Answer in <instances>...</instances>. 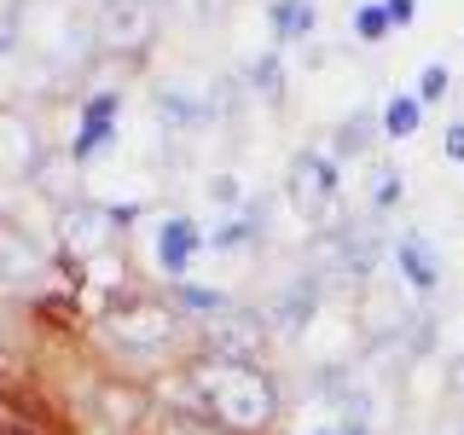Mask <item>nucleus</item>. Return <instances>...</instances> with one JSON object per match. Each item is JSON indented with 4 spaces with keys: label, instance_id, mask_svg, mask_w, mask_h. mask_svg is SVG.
Wrapping results in <instances>:
<instances>
[{
    "label": "nucleus",
    "instance_id": "16",
    "mask_svg": "<svg viewBox=\"0 0 464 435\" xmlns=\"http://www.w3.org/2000/svg\"><path fill=\"white\" fill-rule=\"evenodd\" d=\"M412 6H418V0H389V18L406 24V18H412Z\"/></svg>",
    "mask_w": 464,
    "mask_h": 435
},
{
    "label": "nucleus",
    "instance_id": "6",
    "mask_svg": "<svg viewBox=\"0 0 464 435\" xmlns=\"http://www.w3.org/2000/svg\"><path fill=\"white\" fill-rule=\"evenodd\" d=\"M35 267H41V256L29 250V244L18 238V232H0V285H24V279H35Z\"/></svg>",
    "mask_w": 464,
    "mask_h": 435
},
{
    "label": "nucleus",
    "instance_id": "11",
    "mask_svg": "<svg viewBox=\"0 0 464 435\" xmlns=\"http://www.w3.org/2000/svg\"><path fill=\"white\" fill-rule=\"evenodd\" d=\"M412 122H418V105L412 99H395L389 105V134H412Z\"/></svg>",
    "mask_w": 464,
    "mask_h": 435
},
{
    "label": "nucleus",
    "instance_id": "8",
    "mask_svg": "<svg viewBox=\"0 0 464 435\" xmlns=\"http://www.w3.org/2000/svg\"><path fill=\"white\" fill-rule=\"evenodd\" d=\"M64 232H70V244H76V250H93V244H105L111 221L99 209H76V215H64Z\"/></svg>",
    "mask_w": 464,
    "mask_h": 435
},
{
    "label": "nucleus",
    "instance_id": "15",
    "mask_svg": "<svg viewBox=\"0 0 464 435\" xmlns=\"http://www.w3.org/2000/svg\"><path fill=\"white\" fill-rule=\"evenodd\" d=\"M441 87H447V70H430V76H424V99H435Z\"/></svg>",
    "mask_w": 464,
    "mask_h": 435
},
{
    "label": "nucleus",
    "instance_id": "5",
    "mask_svg": "<svg viewBox=\"0 0 464 435\" xmlns=\"http://www.w3.org/2000/svg\"><path fill=\"white\" fill-rule=\"evenodd\" d=\"M145 0H111L105 12H99V41L105 47H134V41L145 35Z\"/></svg>",
    "mask_w": 464,
    "mask_h": 435
},
{
    "label": "nucleus",
    "instance_id": "13",
    "mask_svg": "<svg viewBox=\"0 0 464 435\" xmlns=\"http://www.w3.org/2000/svg\"><path fill=\"white\" fill-rule=\"evenodd\" d=\"M401 198V174H377V203H395Z\"/></svg>",
    "mask_w": 464,
    "mask_h": 435
},
{
    "label": "nucleus",
    "instance_id": "2",
    "mask_svg": "<svg viewBox=\"0 0 464 435\" xmlns=\"http://www.w3.org/2000/svg\"><path fill=\"white\" fill-rule=\"evenodd\" d=\"M111 337L128 343V348H140V354H157V348H169V337H174V319L163 308H140V314L111 319Z\"/></svg>",
    "mask_w": 464,
    "mask_h": 435
},
{
    "label": "nucleus",
    "instance_id": "12",
    "mask_svg": "<svg viewBox=\"0 0 464 435\" xmlns=\"http://www.w3.org/2000/svg\"><path fill=\"white\" fill-rule=\"evenodd\" d=\"M163 435H221V430H209V424H198V418H169Z\"/></svg>",
    "mask_w": 464,
    "mask_h": 435
},
{
    "label": "nucleus",
    "instance_id": "10",
    "mask_svg": "<svg viewBox=\"0 0 464 435\" xmlns=\"http://www.w3.org/2000/svg\"><path fill=\"white\" fill-rule=\"evenodd\" d=\"M308 18H314L308 0H279V6H273V24L279 29H308Z\"/></svg>",
    "mask_w": 464,
    "mask_h": 435
},
{
    "label": "nucleus",
    "instance_id": "7",
    "mask_svg": "<svg viewBox=\"0 0 464 435\" xmlns=\"http://www.w3.org/2000/svg\"><path fill=\"white\" fill-rule=\"evenodd\" d=\"M192 250H198V227H192V221H169V227H163V267L180 273Z\"/></svg>",
    "mask_w": 464,
    "mask_h": 435
},
{
    "label": "nucleus",
    "instance_id": "4",
    "mask_svg": "<svg viewBox=\"0 0 464 435\" xmlns=\"http://www.w3.org/2000/svg\"><path fill=\"white\" fill-rule=\"evenodd\" d=\"M290 186H296V203L308 215H319L331 203V192H337V174H331L325 157H296V169H290Z\"/></svg>",
    "mask_w": 464,
    "mask_h": 435
},
{
    "label": "nucleus",
    "instance_id": "1",
    "mask_svg": "<svg viewBox=\"0 0 464 435\" xmlns=\"http://www.w3.org/2000/svg\"><path fill=\"white\" fill-rule=\"evenodd\" d=\"M192 395L209 406V418H221L232 430H261L273 418V389L267 377L244 360H209L192 377Z\"/></svg>",
    "mask_w": 464,
    "mask_h": 435
},
{
    "label": "nucleus",
    "instance_id": "14",
    "mask_svg": "<svg viewBox=\"0 0 464 435\" xmlns=\"http://www.w3.org/2000/svg\"><path fill=\"white\" fill-rule=\"evenodd\" d=\"M383 24H389V18H383V12H372V6H366V12H360V35H383Z\"/></svg>",
    "mask_w": 464,
    "mask_h": 435
},
{
    "label": "nucleus",
    "instance_id": "3",
    "mask_svg": "<svg viewBox=\"0 0 464 435\" xmlns=\"http://www.w3.org/2000/svg\"><path fill=\"white\" fill-rule=\"evenodd\" d=\"M35 134H29L24 116H0V180H18L35 169Z\"/></svg>",
    "mask_w": 464,
    "mask_h": 435
},
{
    "label": "nucleus",
    "instance_id": "18",
    "mask_svg": "<svg viewBox=\"0 0 464 435\" xmlns=\"http://www.w3.org/2000/svg\"><path fill=\"white\" fill-rule=\"evenodd\" d=\"M0 47H12V24H0Z\"/></svg>",
    "mask_w": 464,
    "mask_h": 435
},
{
    "label": "nucleus",
    "instance_id": "9",
    "mask_svg": "<svg viewBox=\"0 0 464 435\" xmlns=\"http://www.w3.org/2000/svg\"><path fill=\"white\" fill-rule=\"evenodd\" d=\"M401 261H406V273H412V285H418V290H430V285H435V261H424V250H418L412 238L401 244Z\"/></svg>",
    "mask_w": 464,
    "mask_h": 435
},
{
    "label": "nucleus",
    "instance_id": "17",
    "mask_svg": "<svg viewBox=\"0 0 464 435\" xmlns=\"http://www.w3.org/2000/svg\"><path fill=\"white\" fill-rule=\"evenodd\" d=\"M447 151H453V157H464V128H453V134H447Z\"/></svg>",
    "mask_w": 464,
    "mask_h": 435
}]
</instances>
